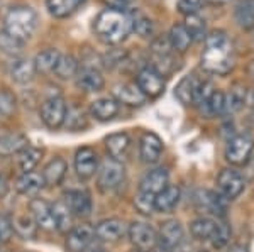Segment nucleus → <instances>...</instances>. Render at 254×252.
Wrapping results in <instances>:
<instances>
[{"mask_svg":"<svg viewBox=\"0 0 254 252\" xmlns=\"http://www.w3.org/2000/svg\"><path fill=\"white\" fill-rule=\"evenodd\" d=\"M31 215L34 222L38 223L43 230H56L55 215H53V205L43 198H32L29 203Z\"/></svg>","mask_w":254,"mask_h":252,"instance_id":"obj_16","label":"nucleus"},{"mask_svg":"<svg viewBox=\"0 0 254 252\" xmlns=\"http://www.w3.org/2000/svg\"><path fill=\"white\" fill-rule=\"evenodd\" d=\"M139 154H141V159L147 162V164H153L156 162L163 154V141L161 137L156 136L154 132H144L141 137V144H139Z\"/></svg>","mask_w":254,"mask_h":252,"instance_id":"obj_17","label":"nucleus"},{"mask_svg":"<svg viewBox=\"0 0 254 252\" xmlns=\"http://www.w3.org/2000/svg\"><path fill=\"white\" fill-rule=\"evenodd\" d=\"M38 29V14L29 5H15L7 12L3 17V29L12 38L22 41H29Z\"/></svg>","mask_w":254,"mask_h":252,"instance_id":"obj_3","label":"nucleus"},{"mask_svg":"<svg viewBox=\"0 0 254 252\" xmlns=\"http://www.w3.org/2000/svg\"><path fill=\"white\" fill-rule=\"evenodd\" d=\"M208 2H212V3H225L227 0H208Z\"/></svg>","mask_w":254,"mask_h":252,"instance_id":"obj_56","label":"nucleus"},{"mask_svg":"<svg viewBox=\"0 0 254 252\" xmlns=\"http://www.w3.org/2000/svg\"><path fill=\"white\" fill-rule=\"evenodd\" d=\"M75 78H76V87L85 93H97L105 85L102 73L93 66H83Z\"/></svg>","mask_w":254,"mask_h":252,"instance_id":"obj_18","label":"nucleus"},{"mask_svg":"<svg viewBox=\"0 0 254 252\" xmlns=\"http://www.w3.org/2000/svg\"><path fill=\"white\" fill-rule=\"evenodd\" d=\"M93 230H95V237L102 242H117L127 234V227L121 218H107L98 222Z\"/></svg>","mask_w":254,"mask_h":252,"instance_id":"obj_15","label":"nucleus"},{"mask_svg":"<svg viewBox=\"0 0 254 252\" xmlns=\"http://www.w3.org/2000/svg\"><path fill=\"white\" fill-rule=\"evenodd\" d=\"M75 173L80 180H90L98 171V156L95 149L92 148H80L75 154Z\"/></svg>","mask_w":254,"mask_h":252,"instance_id":"obj_11","label":"nucleus"},{"mask_svg":"<svg viewBox=\"0 0 254 252\" xmlns=\"http://www.w3.org/2000/svg\"><path fill=\"white\" fill-rule=\"evenodd\" d=\"M154 195L151 193H144L139 192L136 195V200H134V205H136L137 212H141L142 215H151L154 212Z\"/></svg>","mask_w":254,"mask_h":252,"instance_id":"obj_47","label":"nucleus"},{"mask_svg":"<svg viewBox=\"0 0 254 252\" xmlns=\"http://www.w3.org/2000/svg\"><path fill=\"white\" fill-rule=\"evenodd\" d=\"M130 19H132V31H136L137 36H141V38H144V39L153 38L154 24L149 17H146L141 12H132Z\"/></svg>","mask_w":254,"mask_h":252,"instance_id":"obj_40","label":"nucleus"},{"mask_svg":"<svg viewBox=\"0 0 254 252\" xmlns=\"http://www.w3.org/2000/svg\"><path fill=\"white\" fill-rule=\"evenodd\" d=\"M93 31L97 38L105 44H121L132 32V19L130 14L122 9H105L95 17Z\"/></svg>","mask_w":254,"mask_h":252,"instance_id":"obj_2","label":"nucleus"},{"mask_svg":"<svg viewBox=\"0 0 254 252\" xmlns=\"http://www.w3.org/2000/svg\"><path fill=\"white\" fill-rule=\"evenodd\" d=\"M95 239V230L93 227L81 223V225L73 227L66 235V251L68 252H85V249Z\"/></svg>","mask_w":254,"mask_h":252,"instance_id":"obj_14","label":"nucleus"},{"mask_svg":"<svg viewBox=\"0 0 254 252\" xmlns=\"http://www.w3.org/2000/svg\"><path fill=\"white\" fill-rule=\"evenodd\" d=\"M126 52L124 51H112L110 54L105 56V66L109 68H114V66H119V64H124L126 63Z\"/></svg>","mask_w":254,"mask_h":252,"instance_id":"obj_50","label":"nucleus"},{"mask_svg":"<svg viewBox=\"0 0 254 252\" xmlns=\"http://www.w3.org/2000/svg\"><path fill=\"white\" fill-rule=\"evenodd\" d=\"M66 171H68V164L63 157H55L44 166L43 173V181H44V186H58L61 185V181L64 180L66 176Z\"/></svg>","mask_w":254,"mask_h":252,"instance_id":"obj_20","label":"nucleus"},{"mask_svg":"<svg viewBox=\"0 0 254 252\" xmlns=\"http://www.w3.org/2000/svg\"><path fill=\"white\" fill-rule=\"evenodd\" d=\"M215 225L217 222L208 217L195 218L190 223V234L193 235V239H196V241H210V237L214 235Z\"/></svg>","mask_w":254,"mask_h":252,"instance_id":"obj_36","label":"nucleus"},{"mask_svg":"<svg viewBox=\"0 0 254 252\" xmlns=\"http://www.w3.org/2000/svg\"><path fill=\"white\" fill-rule=\"evenodd\" d=\"M64 127L68 131H83L85 127L88 125V119H87V113L81 107L78 105H69L68 110H66V117H64Z\"/></svg>","mask_w":254,"mask_h":252,"instance_id":"obj_35","label":"nucleus"},{"mask_svg":"<svg viewBox=\"0 0 254 252\" xmlns=\"http://www.w3.org/2000/svg\"><path fill=\"white\" fill-rule=\"evenodd\" d=\"M9 75L10 78L19 85H27L34 80L36 76V68H34V61L26 59V58H17L12 61L10 68H9Z\"/></svg>","mask_w":254,"mask_h":252,"instance_id":"obj_21","label":"nucleus"},{"mask_svg":"<svg viewBox=\"0 0 254 252\" xmlns=\"http://www.w3.org/2000/svg\"><path fill=\"white\" fill-rule=\"evenodd\" d=\"M114 97L119 103H126L130 105V107H137V105H142L146 101V95L139 90L137 85H119V87L114 88Z\"/></svg>","mask_w":254,"mask_h":252,"instance_id":"obj_24","label":"nucleus"},{"mask_svg":"<svg viewBox=\"0 0 254 252\" xmlns=\"http://www.w3.org/2000/svg\"><path fill=\"white\" fill-rule=\"evenodd\" d=\"M27 148V139L22 134L15 132H0V152L3 154H15Z\"/></svg>","mask_w":254,"mask_h":252,"instance_id":"obj_31","label":"nucleus"},{"mask_svg":"<svg viewBox=\"0 0 254 252\" xmlns=\"http://www.w3.org/2000/svg\"><path fill=\"white\" fill-rule=\"evenodd\" d=\"M7 192H9V185H7L5 178L0 176V200H2V198L5 197Z\"/></svg>","mask_w":254,"mask_h":252,"instance_id":"obj_52","label":"nucleus"},{"mask_svg":"<svg viewBox=\"0 0 254 252\" xmlns=\"http://www.w3.org/2000/svg\"><path fill=\"white\" fill-rule=\"evenodd\" d=\"M53 215H55V223H56V230L58 232L66 234L68 230L73 229V215L69 212L68 205L63 200H58L56 203H53Z\"/></svg>","mask_w":254,"mask_h":252,"instance_id":"obj_33","label":"nucleus"},{"mask_svg":"<svg viewBox=\"0 0 254 252\" xmlns=\"http://www.w3.org/2000/svg\"><path fill=\"white\" fill-rule=\"evenodd\" d=\"M105 3L110 7V9H122L124 10L127 5H129L132 0H104Z\"/></svg>","mask_w":254,"mask_h":252,"instance_id":"obj_51","label":"nucleus"},{"mask_svg":"<svg viewBox=\"0 0 254 252\" xmlns=\"http://www.w3.org/2000/svg\"><path fill=\"white\" fill-rule=\"evenodd\" d=\"M17 110V99L10 90H0V119H10Z\"/></svg>","mask_w":254,"mask_h":252,"instance_id":"obj_43","label":"nucleus"},{"mask_svg":"<svg viewBox=\"0 0 254 252\" xmlns=\"http://www.w3.org/2000/svg\"><path fill=\"white\" fill-rule=\"evenodd\" d=\"M214 92H215L214 85H212L210 81L198 78V83H196V88H195V95H193V105L202 107V105L208 100V97H210Z\"/></svg>","mask_w":254,"mask_h":252,"instance_id":"obj_46","label":"nucleus"},{"mask_svg":"<svg viewBox=\"0 0 254 252\" xmlns=\"http://www.w3.org/2000/svg\"><path fill=\"white\" fill-rule=\"evenodd\" d=\"M246 105H249V107L254 108V87L251 90L246 92Z\"/></svg>","mask_w":254,"mask_h":252,"instance_id":"obj_54","label":"nucleus"},{"mask_svg":"<svg viewBox=\"0 0 254 252\" xmlns=\"http://www.w3.org/2000/svg\"><path fill=\"white\" fill-rule=\"evenodd\" d=\"M168 39H170V43H171V48L178 52H185L188 48H190V44L193 43L190 32L187 31V27L183 26V24H175V26L171 27L170 34H168Z\"/></svg>","mask_w":254,"mask_h":252,"instance_id":"obj_32","label":"nucleus"},{"mask_svg":"<svg viewBox=\"0 0 254 252\" xmlns=\"http://www.w3.org/2000/svg\"><path fill=\"white\" fill-rule=\"evenodd\" d=\"M234 19L241 29H254V0H239L234 7Z\"/></svg>","mask_w":254,"mask_h":252,"instance_id":"obj_27","label":"nucleus"},{"mask_svg":"<svg viewBox=\"0 0 254 252\" xmlns=\"http://www.w3.org/2000/svg\"><path fill=\"white\" fill-rule=\"evenodd\" d=\"M85 0H46V7L49 14L56 19H64L75 14Z\"/></svg>","mask_w":254,"mask_h":252,"instance_id":"obj_28","label":"nucleus"},{"mask_svg":"<svg viewBox=\"0 0 254 252\" xmlns=\"http://www.w3.org/2000/svg\"><path fill=\"white\" fill-rule=\"evenodd\" d=\"M129 146H130V137L127 136L126 132L110 134L107 139H105L107 152L110 154L112 159H117V161L126 156V152L129 151Z\"/></svg>","mask_w":254,"mask_h":252,"instance_id":"obj_26","label":"nucleus"},{"mask_svg":"<svg viewBox=\"0 0 254 252\" xmlns=\"http://www.w3.org/2000/svg\"><path fill=\"white\" fill-rule=\"evenodd\" d=\"M68 105L63 97H49L41 105V120L49 129H60L64 124Z\"/></svg>","mask_w":254,"mask_h":252,"instance_id":"obj_6","label":"nucleus"},{"mask_svg":"<svg viewBox=\"0 0 254 252\" xmlns=\"http://www.w3.org/2000/svg\"><path fill=\"white\" fill-rule=\"evenodd\" d=\"M14 235V225H12V217L5 212H0V244L9 242Z\"/></svg>","mask_w":254,"mask_h":252,"instance_id":"obj_48","label":"nucleus"},{"mask_svg":"<svg viewBox=\"0 0 254 252\" xmlns=\"http://www.w3.org/2000/svg\"><path fill=\"white\" fill-rule=\"evenodd\" d=\"M231 241V230L225 223H219L217 222L215 225V230H214V235L210 237V244L214 249H224L225 246Z\"/></svg>","mask_w":254,"mask_h":252,"instance_id":"obj_45","label":"nucleus"},{"mask_svg":"<svg viewBox=\"0 0 254 252\" xmlns=\"http://www.w3.org/2000/svg\"><path fill=\"white\" fill-rule=\"evenodd\" d=\"M246 105V90L243 87H234L225 95V113H236Z\"/></svg>","mask_w":254,"mask_h":252,"instance_id":"obj_42","label":"nucleus"},{"mask_svg":"<svg viewBox=\"0 0 254 252\" xmlns=\"http://www.w3.org/2000/svg\"><path fill=\"white\" fill-rule=\"evenodd\" d=\"M132 252H146V251H139V249H136V251H132Z\"/></svg>","mask_w":254,"mask_h":252,"instance_id":"obj_57","label":"nucleus"},{"mask_svg":"<svg viewBox=\"0 0 254 252\" xmlns=\"http://www.w3.org/2000/svg\"><path fill=\"white\" fill-rule=\"evenodd\" d=\"M80 71V64L78 59L71 54H64L61 56L58 64H56V70L55 75L58 76L60 80H69V78H75Z\"/></svg>","mask_w":254,"mask_h":252,"instance_id":"obj_38","label":"nucleus"},{"mask_svg":"<svg viewBox=\"0 0 254 252\" xmlns=\"http://www.w3.org/2000/svg\"><path fill=\"white\" fill-rule=\"evenodd\" d=\"M183 26L187 27V31L190 32L191 39H203L205 36V20L196 15H187L185 17V24Z\"/></svg>","mask_w":254,"mask_h":252,"instance_id":"obj_44","label":"nucleus"},{"mask_svg":"<svg viewBox=\"0 0 254 252\" xmlns=\"http://www.w3.org/2000/svg\"><path fill=\"white\" fill-rule=\"evenodd\" d=\"M195 206L200 212H207L217 217H224L227 212V198H224L220 193H215L212 190H198L193 197Z\"/></svg>","mask_w":254,"mask_h":252,"instance_id":"obj_10","label":"nucleus"},{"mask_svg":"<svg viewBox=\"0 0 254 252\" xmlns=\"http://www.w3.org/2000/svg\"><path fill=\"white\" fill-rule=\"evenodd\" d=\"M246 186V180L244 176L239 171L232 168H225L219 173L217 176V188H219V193L222 195L227 200H234V198L239 197L241 193L244 192Z\"/></svg>","mask_w":254,"mask_h":252,"instance_id":"obj_7","label":"nucleus"},{"mask_svg":"<svg viewBox=\"0 0 254 252\" xmlns=\"http://www.w3.org/2000/svg\"><path fill=\"white\" fill-rule=\"evenodd\" d=\"M121 110V103L116 99H98L95 101H92L90 105V113H92L93 119L100 120V122H107L112 120Z\"/></svg>","mask_w":254,"mask_h":252,"instance_id":"obj_23","label":"nucleus"},{"mask_svg":"<svg viewBox=\"0 0 254 252\" xmlns=\"http://www.w3.org/2000/svg\"><path fill=\"white\" fill-rule=\"evenodd\" d=\"M180 188L175 185H168L161 193L156 195L154 198V210L159 213H171L180 203Z\"/></svg>","mask_w":254,"mask_h":252,"instance_id":"obj_22","label":"nucleus"},{"mask_svg":"<svg viewBox=\"0 0 254 252\" xmlns=\"http://www.w3.org/2000/svg\"><path fill=\"white\" fill-rule=\"evenodd\" d=\"M205 0H178V10L183 15H196L203 9Z\"/></svg>","mask_w":254,"mask_h":252,"instance_id":"obj_49","label":"nucleus"},{"mask_svg":"<svg viewBox=\"0 0 254 252\" xmlns=\"http://www.w3.org/2000/svg\"><path fill=\"white\" fill-rule=\"evenodd\" d=\"M203 112H205L207 117H217L225 113V93L224 92H214L205 103L202 105Z\"/></svg>","mask_w":254,"mask_h":252,"instance_id":"obj_41","label":"nucleus"},{"mask_svg":"<svg viewBox=\"0 0 254 252\" xmlns=\"http://www.w3.org/2000/svg\"><path fill=\"white\" fill-rule=\"evenodd\" d=\"M183 239H185V230H183V225L178 220H168L161 225V230H159L158 235L159 247L170 252L182 246Z\"/></svg>","mask_w":254,"mask_h":252,"instance_id":"obj_13","label":"nucleus"},{"mask_svg":"<svg viewBox=\"0 0 254 252\" xmlns=\"http://www.w3.org/2000/svg\"><path fill=\"white\" fill-rule=\"evenodd\" d=\"M127 235L130 242L139 251H151L158 246V234L149 223L146 222H132L127 227Z\"/></svg>","mask_w":254,"mask_h":252,"instance_id":"obj_8","label":"nucleus"},{"mask_svg":"<svg viewBox=\"0 0 254 252\" xmlns=\"http://www.w3.org/2000/svg\"><path fill=\"white\" fill-rule=\"evenodd\" d=\"M43 186H44L43 176L34 171L24 173L17 180V183H15V190H17L20 195H26V197H31V195H36L38 192H41Z\"/></svg>","mask_w":254,"mask_h":252,"instance_id":"obj_29","label":"nucleus"},{"mask_svg":"<svg viewBox=\"0 0 254 252\" xmlns=\"http://www.w3.org/2000/svg\"><path fill=\"white\" fill-rule=\"evenodd\" d=\"M168 181H170V174H168L166 169L156 168V169H153V171L144 174V178L139 183V192L151 193L156 197L158 193H161L168 186Z\"/></svg>","mask_w":254,"mask_h":252,"instance_id":"obj_19","label":"nucleus"},{"mask_svg":"<svg viewBox=\"0 0 254 252\" xmlns=\"http://www.w3.org/2000/svg\"><path fill=\"white\" fill-rule=\"evenodd\" d=\"M198 83V78L195 75H188L185 76L175 88V97L182 101L183 105H193V95H195V88Z\"/></svg>","mask_w":254,"mask_h":252,"instance_id":"obj_34","label":"nucleus"},{"mask_svg":"<svg viewBox=\"0 0 254 252\" xmlns=\"http://www.w3.org/2000/svg\"><path fill=\"white\" fill-rule=\"evenodd\" d=\"M236 50L232 39L224 31H214L205 38L202 68L212 75L224 76L234 70Z\"/></svg>","mask_w":254,"mask_h":252,"instance_id":"obj_1","label":"nucleus"},{"mask_svg":"<svg viewBox=\"0 0 254 252\" xmlns=\"http://www.w3.org/2000/svg\"><path fill=\"white\" fill-rule=\"evenodd\" d=\"M126 178V168L121 161L112 159V157H107L100 166H98L97 171V183L98 188L102 192H112L116 190Z\"/></svg>","mask_w":254,"mask_h":252,"instance_id":"obj_4","label":"nucleus"},{"mask_svg":"<svg viewBox=\"0 0 254 252\" xmlns=\"http://www.w3.org/2000/svg\"><path fill=\"white\" fill-rule=\"evenodd\" d=\"M63 202L76 218H87L92 213V198L85 190H68L63 195Z\"/></svg>","mask_w":254,"mask_h":252,"instance_id":"obj_12","label":"nucleus"},{"mask_svg":"<svg viewBox=\"0 0 254 252\" xmlns=\"http://www.w3.org/2000/svg\"><path fill=\"white\" fill-rule=\"evenodd\" d=\"M61 58L60 51L55 50V48H48V50L41 51L36 54L34 58V68L36 73H41V75H49V73H55L56 64Z\"/></svg>","mask_w":254,"mask_h":252,"instance_id":"obj_25","label":"nucleus"},{"mask_svg":"<svg viewBox=\"0 0 254 252\" xmlns=\"http://www.w3.org/2000/svg\"><path fill=\"white\" fill-rule=\"evenodd\" d=\"M229 252H249V247L244 246V244H232Z\"/></svg>","mask_w":254,"mask_h":252,"instance_id":"obj_53","label":"nucleus"},{"mask_svg":"<svg viewBox=\"0 0 254 252\" xmlns=\"http://www.w3.org/2000/svg\"><path fill=\"white\" fill-rule=\"evenodd\" d=\"M41 157H43V151L34 146H27L19 152V168L22 173H31L39 164Z\"/></svg>","mask_w":254,"mask_h":252,"instance_id":"obj_37","label":"nucleus"},{"mask_svg":"<svg viewBox=\"0 0 254 252\" xmlns=\"http://www.w3.org/2000/svg\"><path fill=\"white\" fill-rule=\"evenodd\" d=\"M254 151V141L248 134H239L234 136L227 144L225 149V159L232 166H246L251 159V154Z\"/></svg>","mask_w":254,"mask_h":252,"instance_id":"obj_5","label":"nucleus"},{"mask_svg":"<svg viewBox=\"0 0 254 252\" xmlns=\"http://www.w3.org/2000/svg\"><path fill=\"white\" fill-rule=\"evenodd\" d=\"M136 85L139 90L146 95V99H158L165 92V78L154 68L146 66L137 73Z\"/></svg>","mask_w":254,"mask_h":252,"instance_id":"obj_9","label":"nucleus"},{"mask_svg":"<svg viewBox=\"0 0 254 252\" xmlns=\"http://www.w3.org/2000/svg\"><path fill=\"white\" fill-rule=\"evenodd\" d=\"M0 51L5 56L17 59L24 51V43L15 38H12L10 34H7L5 31H0Z\"/></svg>","mask_w":254,"mask_h":252,"instance_id":"obj_39","label":"nucleus"},{"mask_svg":"<svg viewBox=\"0 0 254 252\" xmlns=\"http://www.w3.org/2000/svg\"><path fill=\"white\" fill-rule=\"evenodd\" d=\"M248 71H249V75H251L253 78H254V59L251 61V63H249V66H248Z\"/></svg>","mask_w":254,"mask_h":252,"instance_id":"obj_55","label":"nucleus"},{"mask_svg":"<svg viewBox=\"0 0 254 252\" xmlns=\"http://www.w3.org/2000/svg\"><path fill=\"white\" fill-rule=\"evenodd\" d=\"M12 225H14V232L20 239H24V241H31L38 234V223L34 222L32 215L27 213L17 215L15 218H12Z\"/></svg>","mask_w":254,"mask_h":252,"instance_id":"obj_30","label":"nucleus"}]
</instances>
